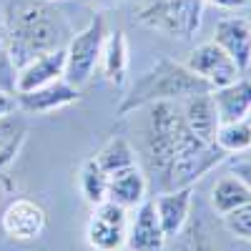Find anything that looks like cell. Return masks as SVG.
Returning <instances> with one entry per match:
<instances>
[{
	"mask_svg": "<svg viewBox=\"0 0 251 251\" xmlns=\"http://www.w3.org/2000/svg\"><path fill=\"white\" fill-rule=\"evenodd\" d=\"M136 23L169 38H191L201 28L203 0H138Z\"/></svg>",
	"mask_w": 251,
	"mask_h": 251,
	"instance_id": "4",
	"label": "cell"
},
{
	"mask_svg": "<svg viewBox=\"0 0 251 251\" xmlns=\"http://www.w3.org/2000/svg\"><path fill=\"white\" fill-rule=\"evenodd\" d=\"M226 156L228 153H224L216 143L201 141L199 136H194L183 126V133H181V141L176 146V156H174L171 171H169V181H166V191L194 186L208 171H214Z\"/></svg>",
	"mask_w": 251,
	"mask_h": 251,
	"instance_id": "5",
	"label": "cell"
},
{
	"mask_svg": "<svg viewBox=\"0 0 251 251\" xmlns=\"http://www.w3.org/2000/svg\"><path fill=\"white\" fill-rule=\"evenodd\" d=\"M28 138V121L15 113L0 118V178L8 171V166L15 163L20 149Z\"/></svg>",
	"mask_w": 251,
	"mask_h": 251,
	"instance_id": "19",
	"label": "cell"
},
{
	"mask_svg": "<svg viewBox=\"0 0 251 251\" xmlns=\"http://www.w3.org/2000/svg\"><path fill=\"white\" fill-rule=\"evenodd\" d=\"M214 43L236 63L241 73L251 68V23H249V18H241V15L221 18L214 28Z\"/></svg>",
	"mask_w": 251,
	"mask_h": 251,
	"instance_id": "12",
	"label": "cell"
},
{
	"mask_svg": "<svg viewBox=\"0 0 251 251\" xmlns=\"http://www.w3.org/2000/svg\"><path fill=\"white\" fill-rule=\"evenodd\" d=\"M166 244V234L161 228L158 214L153 201H141L136 206V214L128 221V236H126V249L128 251H161Z\"/></svg>",
	"mask_w": 251,
	"mask_h": 251,
	"instance_id": "13",
	"label": "cell"
},
{
	"mask_svg": "<svg viewBox=\"0 0 251 251\" xmlns=\"http://www.w3.org/2000/svg\"><path fill=\"white\" fill-rule=\"evenodd\" d=\"M149 116L143 123V158L149 166V174L153 183H158L161 194L166 191V181L176 156V146L183 133V111L176 100H161L151 103Z\"/></svg>",
	"mask_w": 251,
	"mask_h": 251,
	"instance_id": "3",
	"label": "cell"
},
{
	"mask_svg": "<svg viewBox=\"0 0 251 251\" xmlns=\"http://www.w3.org/2000/svg\"><path fill=\"white\" fill-rule=\"evenodd\" d=\"M66 75V48H55L43 55H35L25 66L15 71V93H28L50 86Z\"/></svg>",
	"mask_w": 251,
	"mask_h": 251,
	"instance_id": "11",
	"label": "cell"
},
{
	"mask_svg": "<svg viewBox=\"0 0 251 251\" xmlns=\"http://www.w3.org/2000/svg\"><path fill=\"white\" fill-rule=\"evenodd\" d=\"M181 111H183V123H186L188 131H191L194 136H199L201 141L214 143L216 131L221 126V118H219V111H216V103H214L211 91L186 98Z\"/></svg>",
	"mask_w": 251,
	"mask_h": 251,
	"instance_id": "15",
	"label": "cell"
},
{
	"mask_svg": "<svg viewBox=\"0 0 251 251\" xmlns=\"http://www.w3.org/2000/svg\"><path fill=\"white\" fill-rule=\"evenodd\" d=\"M203 3H211V5L224 8V10H236V8L249 5V0H203Z\"/></svg>",
	"mask_w": 251,
	"mask_h": 251,
	"instance_id": "30",
	"label": "cell"
},
{
	"mask_svg": "<svg viewBox=\"0 0 251 251\" xmlns=\"http://www.w3.org/2000/svg\"><path fill=\"white\" fill-rule=\"evenodd\" d=\"M153 206H156V214H158V221H161L166 239H176L183 231L186 221L191 219L194 186L176 188V191H163L161 196H156Z\"/></svg>",
	"mask_w": 251,
	"mask_h": 251,
	"instance_id": "14",
	"label": "cell"
},
{
	"mask_svg": "<svg viewBox=\"0 0 251 251\" xmlns=\"http://www.w3.org/2000/svg\"><path fill=\"white\" fill-rule=\"evenodd\" d=\"M126 236H128V208L108 199L93 206L86 226V241L93 251H123Z\"/></svg>",
	"mask_w": 251,
	"mask_h": 251,
	"instance_id": "7",
	"label": "cell"
},
{
	"mask_svg": "<svg viewBox=\"0 0 251 251\" xmlns=\"http://www.w3.org/2000/svg\"><path fill=\"white\" fill-rule=\"evenodd\" d=\"M5 33L13 66L18 71L35 55L66 48L73 28L50 0H18L5 15Z\"/></svg>",
	"mask_w": 251,
	"mask_h": 251,
	"instance_id": "1",
	"label": "cell"
},
{
	"mask_svg": "<svg viewBox=\"0 0 251 251\" xmlns=\"http://www.w3.org/2000/svg\"><path fill=\"white\" fill-rule=\"evenodd\" d=\"M176 251H219V246L211 239V231L201 216L188 219L183 231L176 236Z\"/></svg>",
	"mask_w": 251,
	"mask_h": 251,
	"instance_id": "24",
	"label": "cell"
},
{
	"mask_svg": "<svg viewBox=\"0 0 251 251\" xmlns=\"http://www.w3.org/2000/svg\"><path fill=\"white\" fill-rule=\"evenodd\" d=\"M93 158L108 176L116 174V171H123V169H131V166H138L136 149L123 136H113Z\"/></svg>",
	"mask_w": 251,
	"mask_h": 251,
	"instance_id": "21",
	"label": "cell"
},
{
	"mask_svg": "<svg viewBox=\"0 0 251 251\" xmlns=\"http://www.w3.org/2000/svg\"><path fill=\"white\" fill-rule=\"evenodd\" d=\"M0 88L15 93V66L8 48V33H5V15L0 10Z\"/></svg>",
	"mask_w": 251,
	"mask_h": 251,
	"instance_id": "25",
	"label": "cell"
},
{
	"mask_svg": "<svg viewBox=\"0 0 251 251\" xmlns=\"http://www.w3.org/2000/svg\"><path fill=\"white\" fill-rule=\"evenodd\" d=\"M128 40H126V33L118 28L113 33L106 35V43H103V53H100V71L103 78H106L111 86L121 88L126 83V75H128Z\"/></svg>",
	"mask_w": 251,
	"mask_h": 251,
	"instance_id": "18",
	"label": "cell"
},
{
	"mask_svg": "<svg viewBox=\"0 0 251 251\" xmlns=\"http://www.w3.org/2000/svg\"><path fill=\"white\" fill-rule=\"evenodd\" d=\"M183 66H186L188 71H194L199 78H203L211 88L228 86V83H234V80L241 75L239 66L214 43V40L196 46L191 53L186 55Z\"/></svg>",
	"mask_w": 251,
	"mask_h": 251,
	"instance_id": "8",
	"label": "cell"
},
{
	"mask_svg": "<svg viewBox=\"0 0 251 251\" xmlns=\"http://www.w3.org/2000/svg\"><path fill=\"white\" fill-rule=\"evenodd\" d=\"M83 5H88L93 13H103V10H111L116 5H121V0H80Z\"/></svg>",
	"mask_w": 251,
	"mask_h": 251,
	"instance_id": "29",
	"label": "cell"
},
{
	"mask_svg": "<svg viewBox=\"0 0 251 251\" xmlns=\"http://www.w3.org/2000/svg\"><path fill=\"white\" fill-rule=\"evenodd\" d=\"M133 3H138V0H133Z\"/></svg>",
	"mask_w": 251,
	"mask_h": 251,
	"instance_id": "32",
	"label": "cell"
},
{
	"mask_svg": "<svg viewBox=\"0 0 251 251\" xmlns=\"http://www.w3.org/2000/svg\"><path fill=\"white\" fill-rule=\"evenodd\" d=\"M231 174L249 188V191H251V158L249 161H239V163H234L231 166Z\"/></svg>",
	"mask_w": 251,
	"mask_h": 251,
	"instance_id": "27",
	"label": "cell"
},
{
	"mask_svg": "<svg viewBox=\"0 0 251 251\" xmlns=\"http://www.w3.org/2000/svg\"><path fill=\"white\" fill-rule=\"evenodd\" d=\"M249 121H251V113H249Z\"/></svg>",
	"mask_w": 251,
	"mask_h": 251,
	"instance_id": "31",
	"label": "cell"
},
{
	"mask_svg": "<svg viewBox=\"0 0 251 251\" xmlns=\"http://www.w3.org/2000/svg\"><path fill=\"white\" fill-rule=\"evenodd\" d=\"M78 100H80V91L75 86H71L66 78L50 83V86L28 91V93H15L18 111L30 113V116H48V113H55L60 108L73 106Z\"/></svg>",
	"mask_w": 251,
	"mask_h": 251,
	"instance_id": "10",
	"label": "cell"
},
{
	"mask_svg": "<svg viewBox=\"0 0 251 251\" xmlns=\"http://www.w3.org/2000/svg\"><path fill=\"white\" fill-rule=\"evenodd\" d=\"M146 191H149V181L138 166L108 176V201L123 208H136L141 201H146Z\"/></svg>",
	"mask_w": 251,
	"mask_h": 251,
	"instance_id": "17",
	"label": "cell"
},
{
	"mask_svg": "<svg viewBox=\"0 0 251 251\" xmlns=\"http://www.w3.org/2000/svg\"><path fill=\"white\" fill-rule=\"evenodd\" d=\"M78 188L83 199L91 206H98L108 199V174L96 163V158H88L78 171Z\"/></svg>",
	"mask_w": 251,
	"mask_h": 251,
	"instance_id": "22",
	"label": "cell"
},
{
	"mask_svg": "<svg viewBox=\"0 0 251 251\" xmlns=\"http://www.w3.org/2000/svg\"><path fill=\"white\" fill-rule=\"evenodd\" d=\"M214 143L224 153H244L251 151V121H231V123H221Z\"/></svg>",
	"mask_w": 251,
	"mask_h": 251,
	"instance_id": "23",
	"label": "cell"
},
{
	"mask_svg": "<svg viewBox=\"0 0 251 251\" xmlns=\"http://www.w3.org/2000/svg\"><path fill=\"white\" fill-rule=\"evenodd\" d=\"M249 23H251V18H249Z\"/></svg>",
	"mask_w": 251,
	"mask_h": 251,
	"instance_id": "34",
	"label": "cell"
},
{
	"mask_svg": "<svg viewBox=\"0 0 251 251\" xmlns=\"http://www.w3.org/2000/svg\"><path fill=\"white\" fill-rule=\"evenodd\" d=\"M0 226H3L5 236L13 241H35L46 231L48 214L38 201L13 199L0 216Z\"/></svg>",
	"mask_w": 251,
	"mask_h": 251,
	"instance_id": "9",
	"label": "cell"
},
{
	"mask_svg": "<svg viewBox=\"0 0 251 251\" xmlns=\"http://www.w3.org/2000/svg\"><path fill=\"white\" fill-rule=\"evenodd\" d=\"M50 3H55V0H50Z\"/></svg>",
	"mask_w": 251,
	"mask_h": 251,
	"instance_id": "33",
	"label": "cell"
},
{
	"mask_svg": "<svg viewBox=\"0 0 251 251\" xmlns=\"http://www.w3.org/2000/svg\"><path fill=\"white\" fill-rule=\"evenodd\" d=\"M221 123L244 121L251 113V78H236L234 83L211 91Z\"/></svg>",
	"mask_w": 251,
	"mask_h": 251,
	"instance_id": "16",
	"label": "cell"
},
{
	"mask_svg": "<svg viewBox=\"0 0 251 251\" xmlns=\"http://www.w3.org/2000/svg\"><path fill=\"white\" fill-rule=\"evenodd\" d=\"M249 201H251V191L234 174L221 176L211 188V206L219 216H226L228 211H234V208H239Z\"/></svg>",
	"mask_w": 251,
	"mask_h": 251,
	"instance_id": "20",
	"label": "cell"
},
{
	"mask_svg": "<svg viewBox=\"0 0 251 251\" xmlns=\"http://www.w3.org/2000/svg\"><path fill=\"white\" fill-rule=\"evenodd\" d=\"M224 219V226H226V231L241 239V241H251V201L234 208V211H228Z\"/></svg>",
	"mask_w": 251,
	"mask_h": 251,
	"instance_id": "26",
	"label": "cell"
},
{
	"mask_svg": "<svg viewBox=\"0 0 251 251\" xmlns=\"http://www.w3.org/2000/svg\"><path fill=\"white\" fill-rule=\"evenodd\" d=\"M208 91H214V88L203 78H199L194 71H188L183 63L161 55L126 91L123 100L116 108V116L123 118L128 113H136L146 106H151V103H161V100H176L178 103V100H186V98L199 96V93H208Z\"/></svg>",
	"mask_w": 251,
	"mask_h": 251,
	"instance_id": "2",
	"label": "cell"
},
{
	"mask_svg": "<svg viewBox=\"0 0 251 251\" xmlns=\"http://www.w3.org/2000/svg\"><path fill=\"white\" fill-rule=\"evenodd\" d=\"M106 18L100 13L93 15V20L78 33L71 35L68 46H66V78L71 86L78 91L86 88L91 78L96 75V68L100 66V53L103 43H106Z\"/></svg>",
	"mask_w": 251,
	"mask_h": 251,
	"instance_id": "6",
	"label": "cell"
},
{
	"mask_svg": "<svg viewBox=\"0 0 251 251\" xmlns=\"http://www.w3.org/2000/svg\"><path fill=\"white\" fill-rule=\"evenodd\" d=\"M15 108H18V103H15V93L0 88V118L15 113Z\"/></svg>",
	"mask_w": 251,
	"mask_h": 251,
	"instance_id": "28",
	"label": "cell"
},
{
	"mask_svg": "<svg viewBox=\"0 0 251 251\" xmlns=\"http://www.w3.org/2000/svg\"><path fill=\"white\" fill-rule=\"evenodd\" d=\"M249 3H251V0H249Z\"/></svg>",
	"mask_w": 251,
	"mask_h": 251,
	"instance_id": "35",
	"label": "cell"
}]
</instances>
